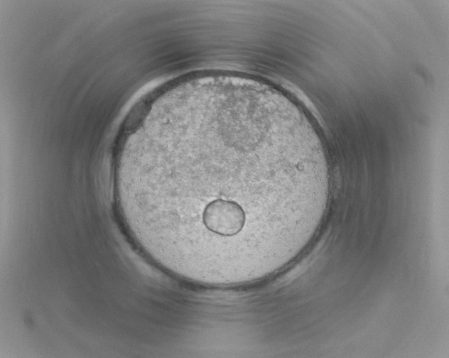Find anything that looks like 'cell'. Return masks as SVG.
Masks as SVG:
<instances>
[{
  "instance_id": "6da1fadb",
  "label": "cell",
  "mask_w": 449,
  "mask_h": 358,
  "mask_svg": "<svg viewBox=\"0 0 449 358\" xmlns=\"http://www.w3.org/2000/svg\"><path fill=\"white\" fill-rule=\"evenodd\" d=\"M158 151L140 171L136 195L138 211L153 222L229 207L285 228L327 185L308 146L246 121L190 126Z\"/></svg>"
}]
</instances>
